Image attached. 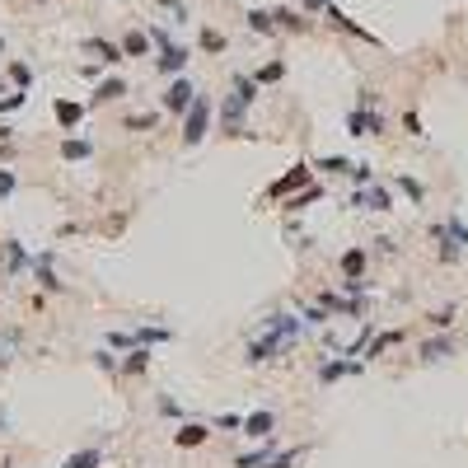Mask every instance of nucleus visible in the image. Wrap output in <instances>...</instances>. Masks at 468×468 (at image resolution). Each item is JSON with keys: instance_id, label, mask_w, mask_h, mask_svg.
<instances>
[{"instance_id": "nucleus-7", "label": "nucleus", "mask_w": 468, "mask_h": 468, "mask_svg": "<svg viewBox=\"0 0 468 468\" xmlns=\"http://www.w3.org/2000/svg\"><path fill=\"white\" fill-rule=\"evenodd\" d=\"M351 206H360V211H389V192H384V187H374V183H365L356 192V197H351Z\"/></svg>"}, {"instance_id": "nucleus-17", "label": "nucleus", "mask_w": 468, "mask_h": 468, "mask_svg": "<svg viewBox=\"0 0 468 468\" xmlns=\"http://www.w3.org/2000/svg\"><path fill=\"white\" fill-rule=\"evenodd\" d=\"M249 29L272 38V33H277V19H272V10H249Z\"/></svg>"}, {"instance_id": "nucleus-27", "label": "nucleus", "mask_w": 468, "mask_h": 468, "mask_svg": "<svg viewBox=\"0 0 468 468\" xmlns=\"http://www.w3.org/2000/svg\"><path fill=\"white\" fill-rule=\"evenodd\" d=\"M393 183L403 187V192H407V197H412V202H426V187H421L417 178H407V173H398V178H393Z\"/></svg>"}, {"instance_id": "nucleus-32", "label": "nucleus", "mask_w": 468, "mask_h": 468, "mask_svg": "<svg viewBox=\"0 0 468 468\" xmlns=\"http://www.w3.org/2000/svg\"><path fill=\"white\" fill-rule=\"evenodd\" d=\"M10 80H15L19 89H29V85H33V71H29L24 61H15V66H10Z\"/></svg>"}, {"instance_id": "nucleus-18", "label": "nucleus", "mask_w": 468, "mask_h": 468, "mask_svg": "<svg viewBox=\"0 0 468 468\" xmlns=\"http://www.w3.org/2000/svg\"><path fill=\"white\" fill-rule=\"evenodd\" d=\"M197 47L216 57V52H225V47H230V43H225V33H220V29H202V38H197Z\"/></svg>"}, {"instance_id": "nucleus-36", "label": "nucleus", "mask_w": 468, "mask_h": 468, "mask_svg": "<svg viewBox=\"0 0 468 468\" xmlns=\"http://www.w3.org/2000/svg\"><path fill=\"white\" fill-rule=\"evenodd\" d=\"M15 187H19V178H15V173H10V169H0V202H5V197H10Z\"/></svg>"}, {"instance_id": "nucleus-15", "label": "nucleus", "mask_w": 468, "mask_h": 468, "mask_svg": "<svg viewBox=\"0 0 468 468\" xmlns=\"http://www.w3.org/2000/svg\"><path fill=\"white\" fill-rule=\"evenodd\" d=\"M98 464H103V450H98V445H89V450H80V454L66 459V468H98Z\"/></svg>"}, {"instance_id": "nucleus-5", "label": "nucleus", "mask_w": 468, "mask_h": 468, "mask_svg": "<svg viewBox=\"0 0 468 468\" xmlns=\"http://www.w3.org/2000/svg\"><path fill=\"white\" fill-rule=\"evenodd\" d=\"M187 57H192L187 47H178V43H169V38H164V43H159V57H155L159 75H183V71H187Z\"/></svg>"}, {"instance_id": "nucleus-33", "label": "nucleus", "mask_w": 468, "mask_h": 468, "mask_svg": "<svg viewBox=\"0 0 468 468\" xmlns=\"http://www.w3.org/2000/svg\"><path fill=\"white\" fill-rule=\"evenodd\" d=\"M94 365H98V370H108V374H117V370H122L112 351H94Z\"/></svg>"}, {"instance_id": "nucleus-9", "label": "nucleus", "mask_w": 468, "mask_h": 468, "mask_svg": "<svg viewBox=\"0 0 468 468\" xmlns=\"http://www.w3.org/2000/svg\"><path fill=\"white\" fill-rule=\"evenodd\" d=\"M29 272L38 277V286H43V291H61V281H57V272H52V253L29 258Z\"/></svg>"}, {"instance_id": "nucleus-39", "label": "nucleus", "mask_w": 468, "mask_h": 468, "mask_svg": "<svg viewBox=\"0 0 468 468\" xmlns=\"http://www.w3.org/2000/svg\"><path fill=\"white\" fill-rule=\"evenodd\" d=\"M431 323H436V328H450V323H454V309H440V314H431Z\"/></svg>"}, {"instance_id": "nucleus-20", "label": "nucleus", "mask_w": 468, "mask_h": 468, "mask_svg": "<svg viewBox=\"0 0 468 468\" xmlns=\"http://www.w3.org/2000/svg\"><path fill=\"white\" fill-rule=\"evenodd\" d=\"M230 89H234V94H239V98H244V103L253 108V98H258V80H249V75H234V80H230Z\"/></svg>"}, {"instance_id": "nucleus-42", "label": "nucleus", "mask_w": 468, "mask_h": 468, "mask_svg": "<svg viewBox=\"0 0 468 468\" xmlns=\"http://www.w3.org/2000/svg\"><path fill=\"white\" fill-rule=\"evenodd\" d=\"M0 52H5V38H0Z\"/></svg>"}, {"instance_id": "nucleus-34", "label": "nucleus", "mask_w": 468, "mask_h": 468, "mask_svg": "<svg viewBox=\"0 0 468 468\" xmlns=\"http://www.w3.org/2000/svg\"><path fill=\"white\" fill-rule=\"evenodd\" d=\"M136 342H169V328H140Z\"/></svg>"}, {"instance_id": "nucleus-40", "label": "nucleus", "mask_w": 468, "mask_h": 468, "mask_svg": "<svg viewBox=\"0 0 468 468\" xmlns=\"http://www.w3.org/2000/svg\"><path fill=\"white\" fill-rule=\"evenodd\" d=\"M19 103H24V94H5V98H0V112H10V108H19Z\"/></svg>"}, {"instance_id": "nucleus-4", "label": "nucleus", "mask_w": 468, "mask_h": 468, "mask_svg": "<svg viewBox=\"0 0 468 468\" xmlns=\"http://www.w3.org/2000/svg\"><path fill=\"white\" fill-rule=\"evenodd\" d=\"M379 131H384V117H379V112L374 108H351L346 112V136H379Z\"/></svg>"}, {"instance_id": "nucleus-28", "label": "nucleus", "mask_w": 468, "mask_h": 468, "mask_svg": "<svg viewBox=\"0 0 468 468\" xmlns=\"http://www.w3.org/2000/svg\"><path fill=\"white\" fill-rule=\"evenodd\" d=\"M305 183H309V173L295 169V173H286V178H281V183L272 187V192H295V187H305Z\"/></svg>"}, {"instance_id": "nucleus-16", "label": "nucleus", "mask_w": 468, "mask_h": 468, "mask_svg": "<svg viewBox=\"0 0 468 468\" xmlns=\"http://www.w3.org/2000/svg\"><path fill=\"white\" fill-rule=\"evenodd\" d=\"M126 94V80H103L98 89H94V103H112V98H122Z\"/></svg>"}, {"instance_id": "nucleus-35", "label": "nucleus", "mask_w": 468, "mask_h": 468, "mask_svg": "<svg viewBox=\"0 0 468 468\" xmlns=\"http://www.w3.org/2000/svg\"><path fill=\"white\" fill-rule=\"evenodd\" d=\"M155 407H159V412H164V417H183V407L173 403L169 393H159V398H155Z\"/></svg>"}, {"instance_id": "nucleus-12", "label": "nucleus", "mask_w": 468, "mask_h": 468, "mask_svg": "<svg viewBox=\"0 0 468 468\" xmlns=\"http://www.w3.org/2000/svg\"><path fill=\"white\" fill-rule=\"evenodd\" d=\"M206 426H197V421H187L183 431H173V440H178V450H197V445H206Z\"/></svg>"}, {"instance_id": "nucleus-21", "label": "nucleus", "mask_w": 468, "mask_h": 468, "mask_svg": "<svg viewBox=\"0 0 468 468\" xmlns=\"http://www.w3.org/2000/svg\"><path fill=\"white\" fill-rule=\"evenodd\" d=\"M94 155V145H89V140H61V159H89Z\"/></svg>"}, {"instance_id": "nucleus-44", "label": "nucleus", "mask_w": 468, "mask_h": 468, "mask_svg": "<svg viewBox=\"0 0 468 468\" xmlns=\"http://www.w3.org/2000/svg\"><path fill=\"white\" fill-rule=\"evenodd\" d=\"M0 360H5V356H0Z\"/></svg>"}, {"instance_id": "nucleus-22", "label": "nucleus", "mask_w": 468, "mask_h": 468, "mask_svg": "<svg viewBox=\"0 0 468 468\" xmlns=\"http://www.w3.org/2000/svg\"><path fill=\"white\" fill-rule=\"evenodd\" d=\"M450 351H454L450 337H436V342H426V346H421V360H445Z\"/></svg>"}, {"instance_id": "nucleus-6", "label": "nucleus", "mask_w": 468, "mask_h": 468, "mask_svg": "<svg viewBox=\"0 0 468 468\" xmlns=\"http://www.w3.org/2000/svg\"><path fill=\"white\" fill-rule=\"evenodd\" d=\"M244 112H249V103L230 89V98L220 103V122H225V131H230V136H244Z\"/></svg>"}, {"instance_id": "nucleus-41", "label": "nucleus", "mask_w": 468, "mask_h": 468, "mask_svg": "<svg viewBox=\"0 0 468 468\" xmlns=\"http://www.w3.org/2000/svg\"><path fill=\"white\" fill-rule=\"evenodd\" d=\"M323 5H328V0H309V10H323Z\"/></svg>"}, {"instance_id": "nucleus-24", "label": "nucleus", "mask_w": 468, "mask_h": 468, "mask_svg": "<svg viewBox=\"0 0 468 468\" xmlns=\"http://www.w3.org/2000/svg\"><path fill=\"white\" fill-rule=\"evenodd\" d=\"M5 253H10V272H29V253L19 249V239H5Z\"/></svg>"}, {"instance_id": "nucleus-10", "label": "nucleus", "mask_w": 468, "mask_h": 468, "mask_svg": "<svg viewBox=\"0 0 468 468\" xmlns=\"http://www.w3.org/2000/svg\"><path fill=\"white\" fill-rule=\"evenodd\" d=\"M85 52L103 57V66H117V61L126 57V52H122V43H108V38H89V43H85Z\"/></svg>"}, {"instance_id": "nucleus-2", "label": "nucleus", "mask_w": 468, "mask_h": 468, "mask_svg": "<svg viewBox=\"0 0 468 468\" xmlns=\"http://www.w3.org/2000/svg\"><path fill=\"white\" fill-rule=\"evenodd\" d=\"M206 126H211V98L197 94V98H192V108L183 112V145H197V140L206 136Z\"/></svg>"}, {"instance_id": "nucleus-43", "label": "nucleus", "mask_w": 468, "mask_h": 468, "mask_svg": "<svg viewBox=\"0 0 468 468\" xmlns=\"http://www.w3.org/2000/svg\"><path fill=\"white\" fill-rule=\"evenodd\" d=\"M0 426H5V417H0Z\"/></svg>"}, {"instance_id": "nucleus-30", "label": "nucleus", "mask_w": 468, "mask_h": 468, "mask_svg": "<svg viewBox=\"0 0 468 468\" xmlns=\"http://www.w3.org/2000/svg\"><path fill=\"white\" fill-rule=\"evenodd\" d=\"M300 459H305V450H291V454H272V459H267L263 468H295Z\"/></svg>"}, {"instance_id": "nucleus-19", "label": "nucleus", "mask_w": 468, "mask_h": 468, "mask_svg": "<svg viewBox=\"0 0 468 468\" xmlns=\"http://www.w3.org/2000/svg\"><path fill=\"white\" fill-rule=\"evenodd\" d=\"M360 267H365V249H346V253H342V277H346V281L360 277Z\"/></svg>"}, {"instance_id": "nucleus-37", "label": "nucleus", "mask_w": 468, "mask_h": 468, "mask_svg": "<svg viewBox=\"0 0 468 468\" xmlns=\"http://www.w3.org/2000/svg\"><path fill=\"white\" fill-rule=\"evenodd\" d=\"M351 178L365 187V183H374V169H370V164H351Z\"/></svg>"}, {"instance_id": "nucleus-38", "label": "nucleus", "mask_w": 468, "mask_h": 468, "mask_svg": "<svg viewBox=\"0 0 468 468\" xmlns=\"http://www.w3.org/2000/svg\"><path fill=\"white\" fill-rule=\"evenodd\" d=\"M155 117H126V131H150Z\"/></svg>"}, {"instance_id": "nucleus-1", "label": "nucleus", "mask_w": 468, "mask_h": 468, "mask_svg": "<svg viewBox=\"0 0 468 468\" xmlns=\"http://www.w3.org/2000/svg\"><path fill=\"white\" fill-rule=\"evenodd\" d=\"M300 319L295 314H272L263 323V332L249 342V365H267V360H281V356H291V346H295L300 337Z\"/></svg>"}, {"instance_id": "nucleus-11", "label": "nucleus", "mask_w": 468, "mask_h": 468, "mask_svg": "<svg viewBox=\"0 0 468 468\" xmlns=\"http://www.w3.org/2000/svg\"><path fill=\"white\" fill-rule=\"evenodd\" d=\"M342 374H360V360H323V365H319V379H323V384L342 379Z\"/></svg>"}, {"instance_id": "nucleus-25", "label": "nucleus", "mask_w": 468, "mask_h": 468, "mask_svg": "<svg viewBox=\"0 0 468 468\" xmlns=\"http://www.w3.org/2000/svg\"><path fill=\"white\" fill-rule=\"evenodd\" d=\"M145 365H150V351H145V346H140V351H131V356L122 360L126 374H145Z\"/></svg>"}, {"instance_id": "nucleus-3", "label": "nucleus", "mask_w": 468, "mask_h": 468, "mask_svg": "<svg viewBox=\"0 0 468 468\" xmlns=\"http://www.w3.org/2000/svg\"><path fill=\"white\" fill-rule=\"evenodd\" d=\"M192 98H197V85H192L187 75H173V85L159 94V108L173 112V117H183V112L192 108Z\"/></svg>"}, {"instance_id": "nucleus-29", "label": "nucleus", "mask_w": 468, "mask_h": 468, "mask_svg": "<svg viewBox=\"0 0 468 468\" xmlns=\"http://www.w3.org/2000/svg\"><path fill=\"white\" fill-rule=\"evenodd\" d=\"M281 75H286V66H281V61H267V66H263V71H258L253 80H258V85H277Z\"/></svg>"}, {"instance_id": "nucleus-8", "label": "nucleus", "mask_w": 468, "mask_h": 468, "mask_svg": "<svg viewBox=\"0 0 468 468\" xmlns=\"http://www.w3.org/2000/svg\"><path fill=\"white\" fill-rule=\"evenodd\" d=\"M272 431H277V412H249V417H244V436H253V440H267L272 436Z\"/></svg>"}, {"instance_id": "nucleus-13", "label": "nucleus", "mask_w": 468, "mask_h": 468, "mask_svg": "<svg viewBox=\"0 0 468 468\" xmlns=\"http://www.w3.org/2000/svg\"><path fill=\"white\" fill-rule=\"evenodd\" d=\"M323 15H328V24H332V29H342V33H351V38H365V43H370V33L360 29V24H351V19H346L342 10H332V5H323Z\"/></svg>"}, {"instance_id": "nucleus-23", "label": "nucleus", "mask_w": 468, "mask_h": 468, "mask_svg": "<svg viewBox=\"0 0 468 468\" xmlns=\"http://www.w3.org/2000/svg\"><path fill=\"white\" fill-rule=\"evenodd\" d=\"M52 112H57V122H61V126H75L80 117H85V108H80V103H66V98H61Z\"/></svg>"}, {"instance_id": "nucleus-14", "label": "nucleus", "mask_w": 468, "mask_h": 468, "mask_svg": "<svg viewBox=\"0 0 468 468\" xmlns=\"http://www.w3.org/2000/svg\"><path fill=\"white\" fill-rule=\"evenodd\" d=\"M122 52H126V57H150V33L131 29V33L122 38Z\"/></svg>"}, {"instance_id": "nucleus-31", "label": "nucleus", "mask_w": 468, "mask_h": 468, "mask_svg": "<svg viewBox=\"0 0 468 468\" xmlns=\"http://www.w3.org/2000/svg\"><path fill=\"white\" fill-rule=\"evenodd\" d=\"M319 169H328V173H351V159H342V155H328V159H319Z\"/></svg>"}, {"instance_id": "nucleus-26", "label": "nucleus", "mask_w": 468, "mask_h": 468, "mask_svg": "<svg viewBox=\"0 0 468 468\" xmlns=\"http://www.w3.org/2000/svg\"><path fill=\"white\" fill-rule=\"evenodd\" d=\"M393 342H403V332H379L370 346H365V356H379V351H389Z\"/></svg>"}]
</instances>
